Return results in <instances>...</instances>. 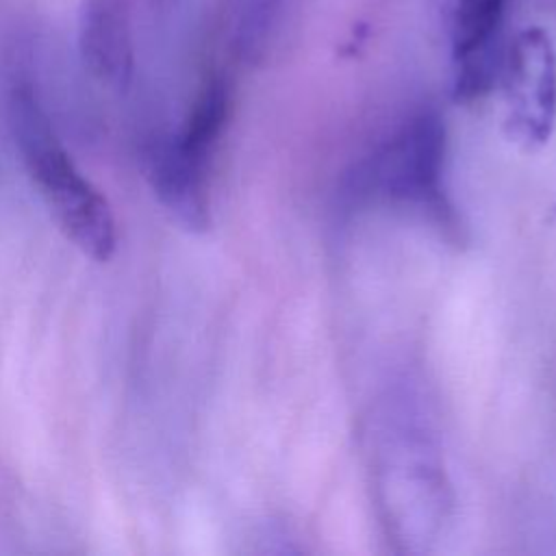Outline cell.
<instances>
[{
    "mask_svg": "<svg viewBox=\"0 0 556 556\" xmlns=\"http://www.w3.org/2000/svg\"><path fill=\"white\" fill-rule=\"evenodd\" d=\"M445 124L439 113L410 117L356 174V191L382 195L421 208L443 226H454V211L443 187Z\"/></svg>",
    "mask_w": 556,
    "mask_h": 556,
    "instance_id": "7a4b0ae2",
    "label": "cell"
},
{
    "mask_svg": "<svg viewBox=\"0 0 556 556\" xmlns=\"http://www.w3.org/2000/svg\"><path fill=\"white\" fill-rule=\"evenodd\" d=\"M146 9H150L154 15H167L176 9L178 0H141Z\"/></svg>",
    "mask_w": 556,
    "mask_h": 556,
    "instance_id": "ba28073f",
    "label": "cell"
},
{
    "mask_svg": "<svg viewBox=\"0 0 556 556\" xmlns=\"http://www.w3.org/2000/svg\"><path fill=\"white\" fill-rule=\"evenodd\" d=\"M280 0H232V39L243 56H254L265 46Z\"/></svg>",
    "mask_w": 556,
    "mask_h": 556,
    "instance_id": "52a82bcc",
    "label": "cell"
},
{
    "mask_svg": "<svg viewBox=\"0 0 556 556\" xmlns=\"http://www.w3.org/2000/svg\"><path fill=\"white\" fill-rule=\"evenodd\" d=\"M78 54L104 87L126 89L135 70L132 0H80L76 20Z\"/></svg>",
    "mask_w": 556,
    "mask_h": 556,
    "instance_id": "5b68a950",
    "label": "cell"
},
{
    "mask_svg": "<svg viewBox=\"0 0 556 556\" xmlns=\"http://www.w3.org/2000/svg\"><path fill=\"white\" fill-rule=\"evenodd\" d=\"M146 176L156 200L178 224L195 232L208 228V159L191 152L176 135H169L148 148Z\"/></svg>",
    "mask_w": 556,
    "mask_h": 556,
    "instance_id": "8992f818",
    "label": "cell"
},
{
    "mask_svg": "<svg viewBox=\"0 0 556 556\" xmlns=\"http://www.w3.org/2000/svg\"><path fill=\"white\" fill-rule=\"evenodd\" d=\"M508 0H439V11L452 48L454 98L473 100L486 93L500 76L502 59L495 41Z\"/></svg>",
    "mask_w": 556,
    "mask_h": 556,
    "instance_id": "277c9868",
    "label": "cell"
},
{
    "mask_svg": "<svg viewBox=\"0 0 556 556\" xmlns=\"http://www.w3.org/2000/svg\"><path fill=\"white\" fill-rule=\"evenodd\" d=\"M4 117L15 150L65 239L96 263L111 261L117 250L113 208L67 154L22 67L9 76Z\"/></svg>",
    "mask_w": 556,
    "mask_h": 556,
    "instance_id": "6da1fadb",
    "label": "cell"
},
{
    "mask_svg": "<svg viewBox=\"0 0 556 556\" xmlns=\"http://www.w3.org/2000/svg\"><path fill=\"white\" fill-rule=\"evenodd\" d=\"M506 137L523 150L545 146L556 128V46L541 26L510 41L500 65Z\"/></svg>",
    "mask_w": 556,
    "mask_h": 556,
    "instance_id": "3957f363",
    "label": "cell"
}]
</instances>
